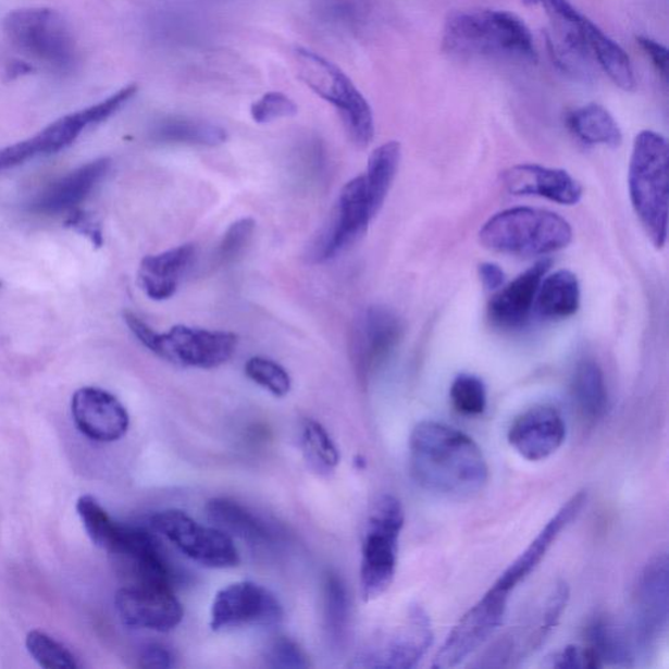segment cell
Instances as JSON below:
<instances>
[{"mask_svg":"<svg viewBox=\"0 0 669 669\" xmlns=\"http://www.w3.org/2000/svg\"><path fill=\"white\" fill-rule=\"evenodd\" d=\"M580 282L573 272L560 270L543 277L536 295L537 313L548 320H563L580 309Z\"/></svg>","mask_w":669,"mask_h":669,"instance_id":"4dcf8cb0","label":"cell"},{"mask_svg":"<svg viewBox=\"0 0 669 669\" xmlns=\"http://www.w3.org/2000/svg\"><path fill=\"white\" fill-rule=\"evenodd\" d=\"M245 374L257 383L258 386L268 389L276 398H284L290 393L292 380L287 369L274 360L265 357H251L245 363Z\"/></svg>","mask_w":669,"mask_h":669,"instance_id":"ab89813d","label":"cell"},{"mask_svg":"<svg viewBox=\"0 0 669 669\" xmlns=\"http://www.w3.org/2000/svg\"><path fill=\"white\" fill-rule=\"evenodd\" d=\"M265 662L271 668L301 669L308 668V656L295 641L287 636H278L265 654Z\"/></svg>","mask_w":669,"mask_h":669,"instance_id":"ee69618b","label":"cell"},{"mask_svg":"<svg viewBox=\"0 0 669 669\" xmlns=\"http://www.w3.org/2000/svg\"><path fill=\"white\" fill-rule=\"evenodd\" d=\"M545 667L549 668H587L596 669L602 668L600 662L597 661L596 656L586 646L570 645L560 649L556 654L549 656Z\"/></svg>","mask_w":669,"mask_h":669,"instance_id":"f6af8a7d","label":"cell"},{"mask_svg":"<svg viewBox=\"0 0 669 669\" xmlns=\"http://www.w3.org/2000/svg\"><path fill=\"white\" fill-rule=\"evenodd\" d=\"M444 49L462 58H505L536 62L537 53L528 25L510 12L460 11L445 24Z\"/></svg>","mask_w":669,"mask_h":669,"instance_id":"7a4b0ae2","label":"cell"},{"mask_svg":"<svg viewBox=\"0 0 669 669\" xmlns=\"http://www.w3.org/2000/svg\"><path fill=\"white\" fill-rule=\"evenodd\" d=\"M136 92H138V86L129 84V86L120 89L119 92L99 103H95L92 107L62 116L32 138L0 149V172L22 165L30 159L38 158V156L62 151V149L73 145L84 129L99 125V123L119 113Z\"/></svg>","mask_w":669,"mask_h":669,"instance_id":"9c48e42d","label":"cell"},{"mask_svg":"<svg viewBox=\"0 0 669 669\" xmlns=\"http://www.w3.org/2000/svg\"><path fill=\"white\" fill-rule=\"evenodd\" d=\"M510 594L492 586L453 628L435 655L433 668H453L460 665L491 639L501 625L508 610Z\"/></svg>","mask_w":669,"mask_h":669,"instance_id":"9a60e30c","label":"cell"},{"mask_svg":"<svg viewBox=\"0 0 669 669\" xmlns=\"http://www.w3.org/2000/svg\"><path fill=\"white\" fill-rule=\"evenodd\" d=\"M360 0H323L322 15L327 22L352 27L362 14Z\"/></svg>","mask_w":669,"mask_h":669,"instance_id":"bcb514c9","label":"cell"},{"mask_svg":"<svg viewBox=\"0 0 669 669\" xmlns=\"http://www.w3.org/2000/svg\"><path fill=\"white\" fill-rule=\"evenodd\" d=\"M5 37L18 53L58 73L77 62V45L71 25L60 12L45 8L22 9L4 18Z\"/></svg>","mask_w":669,"mask_h":669,"instance_id":"8992f818","label":"cell"},{"mask_svg":"<svg viewBox=\"0 0 669 669\" xmlns=\"http://www.w3.org/2000/svg\"><path fill=\"white\" fill-rule=\"evenodd\" d=\"M25 646L32 658L42 668L76 669L80 667L67 647L41 630H32L25 640Z\"/></svg>","mask_w":669,"mask_h":669,"instance_id":"f35d334b","label":"cell"},{"mask_svg":"<svg viewBox=\"0 0 669 669\" xmlns=\"http://www.w3.org/2000/svg\"><path fill=\"white\" fill-rule=\"evenodd\" d=\"M324 622L333 645L342 646L349 622V599L342 578L330 573L324 582Z\"/></svg>","mask_w":669,"mask_h":669,"instance_id":"8d00e7d4","label":"cell"},{"mask_svg":"<svg viewBox=\"0 0 669 669\" xmlns=\"http://www.w3.org/2000/svg\"><path fill=\"white\" fill-rule=\"evenodd\" d=\"M544 10L550 22L547 41L552 58L563 73L587 80L594 74L593 53L584 37L586 18L569 0H523Z\"/></svg>","mask_w":669,"mask_h":669,"instance_id":"8fae6325","label":"cell"},{"mask_svg":"<svg viewBox=\"0 0 669 669\" xmlns=\"http://www.w3.org/2000/svg\"><path fill=\"white\" fill-rule=\"evenodd\" d=\"M401 159L398 141H388L375 148L368 161L367 174H363L373 212H380L392 188Z\"/></svg>","mask_w":669,"mask_h":669,"instance_id":"e575fe53","label":"cell"},{"mask_svg":"<svg viewBox=\"0 0 669 669\" xmlns=\"http://www.w3.org/2000/svg\"><path fill=\"white\" fill-rule=\"evenodd\" d=\"M405 324L394 310L373 305L362 310L350 331V359L362 382L373 379L398 348Z\"/></svg>","mask_w":669,"mask_h":669,"instance_id":"4fadbf2b","label":"cell"},{"mask_svg":"<svg viewBox=\"0 0 669 669\" xmlns=\"http://www.w3.org/2000/svg\"><path fill=\"white\" fill-rule=\"evenodd\" d=\"M153 532L171 542L181 554L201 567L230 569L239 563L235 542L214 525H203L181 510L156 512L149 519Z\"/></svg>","mask_w":669,"mask_h":669,"instance_id":"30bf717a","label":"cell"},{"mask_svg":"<svg viewBox=\"0 0 669 669\" xmlns=\"http://www.w3.org/2000/svg\"><path fill=\"white\" fill-rule=\"evenodd\" d=\"M584 37H586L591 53L610 80L622 90L633 92L636 80L632 62L625 50L589 18L584 23Z\"/></svg>","mask_w":669,"mask_h":669,"instance_id":"1f68e13d","label":"cell"},{"mask_svg":"<svg viewBox=\"0 0 669 669\" xmlns=\"http://www.w3.org/2000/svg\"><path fill=\"white\" fill-rule=\"evenodd\" d=\"M0 287H2V283H0Z\"/></svg>","mask_w":669,"mask_h":669,"instance_id":"816d5d0a","label":"cell"},{"mask_svg":"<svg viewBox=\"0 0 669 669\" xmlns=\"http://www.w3.org/2000/svg\"><path fill=\"white\" fill-rule=\"evenodd\" d=\"M571 396L578 411L589 421L604 418L609 407V396L599 363L582 360L571 380Z\"/></svg>","mask_w":669,"mask_h":669,"instance_id":"d6a6232c","label":"cell"},{"mask_svg":"<svg viewBox=\"0 0 669 669\" xmlns=\"http://www.w3.org/2000/svg\"><path fill=\"white\" fill-rule=\"evenodd\" d=\"M66 225L80 233V235L88 237L96 248H101L103 244L101 226L96 223L89 213L76 208V210L70 212Z\"/></svg>","mask_w":669,"mask_h":669,"instance_id":"7dc6e473","label":"cell"},{"mask_svg":"<svg viewBox=\"0 0 669 669\" xmlns=\"http://www.w3.org/2000/svg\"><path fill=\"white\" fill-rule=\"evenodd\" d=\"M503 181L511 195L544 198L563 206L580 203L583 195L580 182L562 169L522 164L506 171Z\"/></svg>","mask_w":669,"mask_h":669,"instance_id":"cb8c5ba5","label":"cell"},{"mask_svg":"<svg viewBox=\"0 0 669 669\" xmlns=\"http://www.w3.org/2000/svg\"><path fill=\"white\" fill-rule=\"evenodd\" d=\"M454 409L463 416H480L488 405V395L484 382L476 375L460 374L450 388Z\"/></svg>","mask_w":669,"mask_h":669,"instance_id":"60d3db41","label":"cell"},{"mask_svg":"<svg viewBox=\"0 0 669 669\" xmlns=\"http://www.w3.org/2000/svg\"><path fill=\"white\" fill-rule=\"evenodd\" d=\"M115 609L125 625L166 633L184 620V607L173 587L160 584H125L115 594Z\"/></svg>","mask_w":669,"mask_h":669,"instance_id":"d6986e66","label":"cell"},{"mask_svg":"<svg viewBox=\"0 0 669 669\" xmlns=\"http://www.w3.org/2000/svg\"><path fill=\"white\" fill-rule=\"evenodd\" d=\"M71 412L77 429L89 439L102 444L119 441L128 431L127 409L102 388L77 389L71 401Z\"/></svg>","mask_w":669,"mask_h":669,"instance_id":"7402d4cb","label":"cell"},{"mask_svg":"<svg viewBox=\"0 0 669 669\" xmlns=\"http://www.w3.org/2000/svg\"><path fill=\"white\" fill-rule=\"evenodd\" d=\"M194 258L195 246L191 244L147 256L138 271L140 289L153 301L169 300L177 292L181 276L190 268Z\"/></svg>","mask_w":669,"mask_h":669,"instance_id":"4316f807","label":"cell"},{"mask_svg":"<svg viewBox=\"0 0 669 669\" xmlns=\"http://www.w3.org/2000/svg\"><path fill=\"white\" fill-rule=\"evenodd\" d=\"M238 336L228 331H211L178 324L165 334H156L148 349L174 366L214 369L235 355Z\"/></svg>","mask_w":669,"mask_h":669,"instance_id":"7c38bea8","label":"cell"},{"mask_svg":"<svg viewBox=\"0 0 669 669\" xmlns=\"http://www.w3.org/2000/svg\"><path fill=\"white\" fill-rule=\"evenodd\" d=\"M206 509L212 525L232 538H241L251 547H268L276 542V532L268 522L232 499L213 498Z\"/></svg>","mask_w":669,"mask_h":669,"instance_id":"83f0119b","label":"cell"},{"mask_svg":"<svg viewBox=\"0 0 669 669\" xmlns=\"http://www.w3.org/2000/svg\"><path fill=\"white\" fill-rule=\"evenodd\" d=\"M301 445L305 459L310 469L320 475H330L340 463V453L331 438L327 429L315 420H305L302 425Z\"/></svg>","mask_w":669,"mask_h":669,"instance_id":"d590c367","label":"cell"},{"mask_svg":"<svg viewBox=\"0 0 669 669\" xmlns=\"http://www.w3.org/2000/svg\"><path fill=\"white\" fill-rule=\"evenodd\" d=\"M284 619V609L269 589L256 582L230 584L214 596L211 629L214 632L244 627H276Z\"/></svg>","mask_w":669,"mask_h":669,"instance_id":"e0dca14e","label":"cell"},{"mask_svg":"<svg viewBox=\"0 0 669 669\" xmlns=\"http://www.w3.org/2000/svg\"><path fill=\"white\" fill-rule=\"evenodd\" d=\"M550 263L549 259H543L492 298L488 307L492 323L503 329H516L528 321Z\"/></svg>","mask_w":669,"mask_h":669,"instance_id":"484cf974","label":"cell"},{"mask_svg":"<svg viewBox=\"0 0 669 669\" xmlns=\"http://www.w3.org/2000/svg\"><path fill=\"white\" fill-rule=\"evenodd\" d=\"M76 511L96 547L107 552L112 549L119 541L122 524L114 522L100 503L89 495L77 499Z\"/></svg>","mask_w":669,"mask_h":669,"instance_id":"74e56055","label":"cell"},{"mask_svg":"<svg viewBox=\"0 0 669 669\" xmlns=\"http://www.w3.org/2000/svg\"><path fill=\"white\" fill-rule=\"evenodd\" d=\"M294 61L298 77L339 112L355 145L368 147L375 132L373 110L354 82L335 63L314 51L297 48Z\"/></svg>","mask_w":669,"mask_h":669,"instance_id":"5b68a950","label":"cell"},{"mask_svg":"<svg viewBox=\"0 0 669 669\" xmlns=\"http://www.w3.org/2000/svg\"><path fill=\"white\" fill-rule=\"evenodd\" d=\"M600 667H633L636 649L629 628L607 616H597L586 628V643Z\"/></svg>","mask_w":669,"mask_h":669,"instance_id":"f1b7e54d","label":"cell"},{"mask_svg":"<svg viewBox=\"0 0 669 669\" xmlns=\"http://www.w3.org/2000/svg\"><path fill=\"white\" fill-rule=\"evenodd\" d=\"M405 509L398 498L383 495L369 512L361 548L360 584L363 600L376 599L392 586L398 567Z\"/></svg>","mask_w":669,"mask_h":669,"instance_id":"52a82bcc","label":"cell"},{"mask_svg":"<svg viewBox=\"0 0 669 669\" xmlns=\"http://www.w3.org/2000/svg\"><path fill=\"white\" fill-rule=\"evenodd\" d=\"M629 193L636 216L656 248L667 243L668 145L658 133L636 135L629 165Z\"/></svg>","mask_w":669,"mask_h":669,"instance_id":"3957f363","label":"cell"},{"mask_svg":"<svg viewBox=\"0 0 669 669\" xmlns=\"http://www.w3.org/2000/svg\"><path fill=\"white\" fill-rule=\"evenodd\" d=\"M573 239L567 220L538 208H510L486 221L480 241L486 249L519 257L548 256L562 250Z\"/></svg>","mask_w":669,"mask_h":669,"instance_id":"277c9868","label":"cell"},{"mask_svg":"<svg viewBox=\"0 0 669 669\" xmlns=\"http://www.w3.org/2000/svg\"><path fill=\"white\" fill-rule=\"evenodd\" d=\"M568 125L578 139L591 146H621L622 133L612 114L597 103L582 107L569 115Z\"/></svg>","mask_w":669,"mask_h":669,"instance_id":"836d02e7","label":"cell"},{"mask_svg":"<svg viewBox=\"0 0 669 669\" xmlns=\"http://www.w3.org/2000/svg\"><path fill=\"white\" fill-rule=\"evenodd\" d=\"M567 439V424L552 406H535L522 412L509 428L512 449L529 462H542L561 449Z\"/></svg>","mask_w":669,"mask_h":669,"instance_id":"44dd1931","label":"cell"},{"mask_svg":"<svg viewBox=\"0 0 669 669\" xmlns=\"http://www.w3.org/2000/svg\"><path fill=\"white\" fill-rule=\"evenodd\" d=\"M640 47L649 57L658 73L667 79L668 73V50L662 45L652 40L648 37H636Z\"/></svg>","mask_w":669,"mask_h":669,"instance_id":"681fc988","label":"cell"},{"mask_svg":"<svg viewBox=\"0 0 669 669\" xmlns=\"http://www.w3.org/2000/svg\"><path fill=\"white\" fill-rule=\"evenodd\" d=\"M151 138L165 145L218 147L228 139V134L211 122L171 115L153 123Z\"/></svg>","mask_w":669,"mask_h":669,"instance_id":"f546056e","label":"cell"},{"mask_svg":"<svg viewBox=\"0 0 669 669\" xmlns=\"http://www.w3.org/2000/svg\"><path fill=\"white\" fill-rule=\"evenodd\" d=\"M570 599L567 582H557L532 606L522 620L486 649L478 667H517L544 645L557 627Z\"/></svg>","mask_w":669,"mask_h":669,"instance_id":"ba28073f","label":"cell"},{"mask_svg":"<svg viewBox=\"0 0 669 669\" xmlns=\"http://www.w3.org/2000/svg\"><path fill=\"white\" fill-rule=\"evenodd\" d=\"M374 216L366 178L359 175L343 187L330 223L309 249L310 261L324 263L335 258L368 231Z\"/></svg>","mask_w":669,"mask_h":669,"instance_id":"5bb4252c","label":"cell"},{"mask_svg":"<svg viewBox=\"0 0 669 669\" xmlns=\"http://www.w3.org/2000/svg\"><path fill=\"white\" fill-rule=\"evenodd\" d=\"M667 628L668 556L661 554L642 570L634 591L633 621L629 630L639 654H647L658 646Z\"/></svg>","mask_w":669,"mask_h":669,"instance_id":"2e32d148","label":"cell"},{"mask_svg":"<svg viewBox=\"0 0 669 669\" xmlns=\"http://www.w3.org/2000/svg\"><path fill=\"white\" fill-rule=\"evenodd\" d=\"M109 555L122 580L134 584H160L173 587L174 577L160 542L151 531L122 525L119 541Z\"/></svg>","mask_w":669,"mask_h":669,"instance_id":"ac0fdd59","label":"cell"},{"mask_svg":"<svg viewBox=\"0 0 669 669\" xmlns=\"http://www.w3.org/2000/svg\"><path fill=\"white\" fill-rule=\"evenodd\" d=\"M139 666L141 668H158V669H169L173 668L174 665V655L171 649L165 646L158 645V643H153V645L147 646L143 649Z\"/></svg>","mask_w":669,"mask_h":669,"instance_id":"c3c4849f","label":"cell"},{"mask_svg":"<svg viewBox=\"0 0 669 669\" xmlns=\"http://www.w3.org/2000/svg\"><path fill=\"white\" fill-rule=\"evenodd\" d=\"M587 491H580L571 496L538 532L529 547L499 575L493 586L511 594V591H515L519 584L528 580L542 563L544 557L547 556L552 545L581 516L584 506L587 504Z\"/></svg>","mask_w":669,"mask_h":669,"instance_id":"603a6c76","label":"cell"},{"mask_svg":"<svg viewBox=\"0 0 669 669\" xmlns=\"http://www.w3.org/2000/svg\"><path fill=\"white\" fill-rule=\"evenodd\" d=\"M112 166L109 159H99L77 168L45 188L30 205V210L42 214L73 212L79 207L95 187L107 177Z\"/></svg>","mask_w":669,"mask_h":669,"instance_id":"d4e9b609","label":"cell"},{"mask_svg":"<svg viewBox=\"0 0 669 669\" xmlns=\"http://www.w3.org/2000/svg\"><path fill=\"white\" fill-rule=\"evenodd\" d=\"M256 221L244 218L235 221L225 232L219 244L218 258L221 263H233L244 256L252 241L256 232Z\"/></svg>","mask_w":669,"mask_h":669,"instance_id":"b9f144b4","label":"cell"},{"mask_svg":"<svg viewBox=\"0 0 669 669\" xmlns=\"http://www.w3.org/2000/svg\"><path fill=\"white\" fill-rule=\"evenodd\" d=\"M479 276L485 289L497 290L504 287L505 272L498 264L483 263L479 265Z\"/></svg>","mask_w":669,"mask_h":669,"instance_id":"f907efd6","label":"cell"},{"mask_svg":"<svg viewBox=\"0 0 669 669\" xmlns=\"http://www.w3.org/2000/svg\"><path fill=\"white\" fill-rule=\"evenodd\" d=\"M409 469L421 488L467 498L484 490L490 467L470 435L438 421H422L409 438Z\"/></svg>","mask_w":669,"mask_h":669,"instance_id":"6da1fadb","label":"cell"},{"mask_svg":"<svg viewBox=\"0 0 669 669\" xmlns=\"http://www.w3.org/2000/svg\"><path fill=\"white\" fill-rule=\"evenodd\" d=\"M433 643L431 622L424 610L413 608L405 625L375 645L363 649L352 667L409 669L419 665Z\"/></svg>","mask_w":669,"mask_h":669,"instance_id":"ffe728a7","label":"cell"},{"mask_svg":"<svg viewBox=\"0 0 669 669\" xmlns=\"http://www.w3.org/2000/svg\"><path fill=\"white\" fill-rule=\"evenodd\" d=\"M298 112L296 102L282 92L265 94L252 103L250 109L251 119L259 125L282 119L295 116Z\"/></svg>","mask_w":669,"mask_h":669,"instance_id":"7bdbcfd3","label":"cell"}]
</instances>
